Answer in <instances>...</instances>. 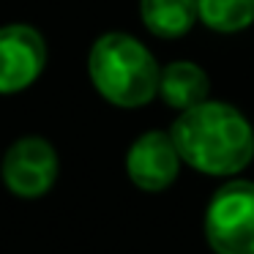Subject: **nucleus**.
<instances>
[{"instance_id": "1", "label": "nucleus", "mask_w": 254, "mask_h": 254, "mask_svg": "<svg viewBox=\"0 0 254 254\" xmlns=\"http://www.w3.org/2000/svg\"><path fill=\"white\" fill-rule=\"evenodd\" d=\"M170 134L183 164L202 175H238L254 159L252 123L224 101H202L181 112Z\"/></svg>"}, {"instance_id": "2", "label": "nucleus", "mask_w": 254, "mask_h": 254, "mask_svg": "<svg viewBox=\"0 0 254 254\" xmlns=\"http://www.w3.org/2000/svg\"><path fill=\"white\" fill-rule=\"evenodd\" d=\"M88 71L93 88L115 107L134 110V107L148 104L153 96H159L161 68L156 58L134 36H101L90 47Z\"/></svg>"}, {"instance_id": "3", "label": "nucleus", "mask_w": 254, "mask_h": 254, "mask_svg": "<svg viewBox=\"0 0 254 254\" xmlns=\"http://www.w3.org/2000/svg\"><path fill=\"white\" fill-rule=\"evenodd\" d=\"M202 232L213 254H254V183L230 181L216 189Z\"/></svg>"}, {"instance_id": "4", "label": "nucleus", "mask_w": 254, "mask_h": 254, "mask_svg": "<svg viewBox=\"0 0 254 254\" xmlns=\"http://www.w3.org/2000/svg\"><path fill=\"white\" fill-rule=\"evenodd\" d=\"M58 172H61V159L52 142L44 137H22L6 150L0 175L11 194L22 199H39L55 186Z\"/></svg>"}, {"instance_id": "5", "label": "nucleus", "mask_w": 254, "mask_h": 254, "mask_svg": "<svg viewBox=\"0 0 254 254\" xmlns=\"http://www.w3.org/2000/svg\"><path fill=\"white\" fill-rule=\"evenodd\" d=\"M181 153H178L175 142H172L170 131H145L131 142L126 153V172L128 181L148 194H159L175 183L178 172H181Z\"/></svg>"}, {"instance_id": "6", "label": "nucleus", "mask_w": 254, "mask_h": 254, "mask_svg": "<svg viewBox=\"0 0 254 254\" xmlns=\"http://www.w3.org/2000/svg\"><path fill=\"white\" fill-rule=\"evenodd\" d=\"M47 44L30 25L0 28V93H19L44 71Z\"/></svg>"}, {"instance_id": "7", "label": "nucleus", "mask_w": 254, "mask_h": 254, "mask_svg": "<svg viewBox=\"0 0 254 254\" xmlns=\"http://www.w3.org/2000/svg\"><path fill=\"white\" fill-rule=\"evenodd\" d=\"M210 79L197 63L191 61H175L167 68H161L159 79V96L178 112H186L191 107L208 101Z\"/></svg>"}, {"instance_id": "8", "label": "nucleus", "mask_w": 254, "mask_h": 254, "mask_svg": "<svg viewBox=\"0 0 254 254\" xmlns=\"http://www.w3.org/2000/svg\"><path fill=\"white\" fill-rule=\"evenodd\" d=\"M145 28L159 39H178L189 33L197 14V0H139Z\"/></svg>"}, {"instance_id": "9", "label": "nucleus", "mask_w": 254, "mask_h": 254, "mask_svg": "<svg viewBox=\"0 0 254 254\" xmlns=\"http://www.w3.org/2000/svg\"><path fill=\"white\" fill-rule=\"evenodd\" d=\"M197 14L210 30L238 33L254 22V0H197Z\"/></svg>"}]
</instances>
